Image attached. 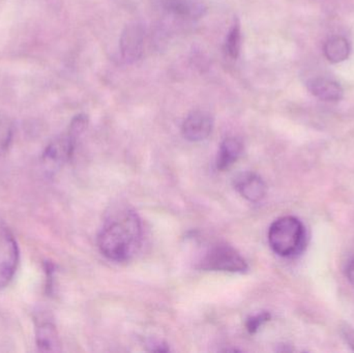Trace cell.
Segmentation results:
<instances>
[{"label":"cell","mask_w":354,"mask_h":353,"mask_svg":"<svg viewBox=\"0 0 354 353\" xmlns=\"http://www.w3.org/2000/svg\"><path fill=\"white\" fill-rule=\"evenodd\" d=\"M349 54H351V45L345 37H332L324 45V55L334 64L344 61L348 58Z\"/></svg>","instance_id":"12"},{"label":"cell","mask_w":354,"mask_h":353,"mask_svg":"<svg viewBox=\"0 0 354 353\" xmlns=\"http://www.w3.org/2000/svg\"><path fill=\"white\" fill-rule=\"evenodd\" d=\"M343 337H344L346 343L351 346V350L354 352V329L353 327H343L342 330Z\"/></svg>","instance_id":"16"},{"label":"cell","mask_w":354,"mask_h":353,"mask_svg":"<svg viewBox=\"0 0 354 353\" xmlns=\"http://www.w3.org/2000/svg\"><path fill=\"white\" fill-rule=\"evenodd\" d=\"M243 151V144L241 139L234 138V137L225 139L218 149L216 168L221 171L228 170L241 157Z\"/></svg>","instance_id":"11"},{"label":"cell","mask_w":354,"mask_h":353,"mask_svg":"<svg viewBox=\"0 0 354 353\" xmlns=\"http://www.w3.org/2000/svg\"><path fill=\"white\" fill-rule=\"evenodd\" d=\"M87 126V117L85 115H78L72 120L68 131L54 139L43 153V160L48 165L53 167L60 166L70 161L74 153L77 141L84 132Z\"/></svg>","instance_id":"3"},{"label":"cell","mask_w":354,"mask_h":353,"mask_svg":"<svg viewBox=\"0 0 354 353\" xmlns=\"http://www.w3.org/2000/svg\"><path fill=\"white\" fill-rule=\"evenodd\" d=\"M141 240L140 219L134 211L124 207L115 209L106 219L97 238V245L104 256L122 263L136 254Z\"/></svg>","instance_id":"1"},{"label":"cell","mask_w":354,"mask_h":353,"mask_svg":"<svg viewBox=\"0 0 354 353\" xmlns=\"http://www.w3.org/2000/svg\"><path fill=\"white\" fill-rule=\"evenodd\" d=\"M212 116L203 111L192 112L183 124V137L192 142L205 140L212 131Z\"/></svg>","instance_id":"6"},{"label":"cell","mask_w":354,"mask_h":353,"mask_svg":"<svg viewBox=\"0 0 354 353\" xmlns=\"http://www.w3.org/2000/svg\"><path fill=\"white\" fill-rule=\"evenodd\" d=\"M19 252L16 238L6 226L0 224V290L10 285L18 267Z\"/></svg>","instance_id":"5"},{"label":"cell","mask_w":354,"mask_h":353,"mask_svg":"<svg viewBox=\"0 0 354 353\" xmlns=\"http://www.w3.org/2000/svg\"><path fill=\"white\" fill-rule=\"evenodd\" d=\"M35 342L41 352H59L60 342L57 330L49 319L41 317L35 329Z\"/></svg>","instance_id":"9"},{"label":"cell","mask_w":354,"mask_h":353,"mask_svg":"<svg viewBox=\"0 0 354 353\" xmlns=\"http://www.w3.org/2000/svg\"><path fill=\"white\" fill-rule=\"evenodd\" d=\"M347 279L354 286V257L347 263L346 269H345Z\"/></svg>","instance_id":"17"},{"label":"cell","mask_w":354,"mask_h":353,"mask_svg":"<svg viewBox=\"0 0 354 353\" xmlns=\"http://www.w3.org/2000/svg\"><path fill=\"white\" fill-rule=\"evenodd\" d=\"M14 137V124L8 116L0 114V157L8 151Z\"/></svg>","instance_id":"13"},{"label":"cell","mask_w":354,"mask_h":353,"mask_svg":"<svg viewBox=\"0 0 354 353\" xmlns=\"http://www.w3.org/2000/svg\"><path fill=\"white\" fill-rule=\"evenodd\" d=\"M241 27L239 23L233 25L231 30L229 31L228 37L226 39V45H225V50L226 53L228 54L229 57L235 59L239 56V51H241Z\"/></svg>","instance_id":"14"},{"label":"cell","mask_w":354,"mask_h":353,"mask_svg":"<svg viewBox=\"0 0 354 353\" xmlns=\"http://www.w3.org/2000/svg\"><path fill=\"white\" fill-rule=\"evenodd\" d=\"M234 184L239 194L250 202H259L266 197V182L257 174L250 172L241 174L237 176Z\"/></svg>","instance_id":"8"},{"label":"cell","mask_w":354,"mask_h":353,"mask_svg":"<svg viewBox=\"0 0 354 353\" xmlns=\"http://www.w3.org/2000/svg\"><path fill=\"white\" fill-rule=\"evenodd\" d=\"M268 242L279 256H297L305 248V226L292 216L280 218L268 230Z\"/></svg>","instance_id":"2"},{"label":"cell","mask_w":354,"mask_h":353,"mask_svg":"<svg viewBox=\"0 0 354 353\" xmlns=\"http://www.w3.org/2000/svg\"><path fill=\"white\" fill-rule=\"evenodd\" d=\"M308 89L314 97L326 102H338L343 97L342 87L328 78H314L308 82Z\"/></svg>","instance_id":"10"},{"label":"cell","mask_w":354,"mask_h":353,"mask_svg":"<svg viewBox=\"0 0 354 353\" xmlns=\"http://www.w3.org/2000/svg\"><path fill=\"white\" fill-rule=\"evenodd\" d=\"M201 267L207 271L243 273L247 271L248 265L232 247L218 245L207 251L202 259Z\"/></svg>","instance_id":"4"},{"label":"cell","mask_w":354,"mask_h":353,"mask_svg":"<svg viewBox=\"0 0 354 353\" xmlns=\"http://www.w3.org/2000/svg\"><path fill=\"white\" fill-rule=\"evenodd\" d=\"M270 314L268 312H262L255 316L250 317L247 321V330L249 333L254 334L264 325L270 321Z\"/></svg>","instance_id":"15"},{"label":"cell","mask_w":354,"mask_h":353,"mask_svg":"<svg viewBox=\"0 0 354 353\" xmlns=\"http://www.w3.org/2000/svg\"><path fill=\"white\" fill-rule=\"evenodd\" d=\"M145 44V31L138 24L129 25L120 37V51L128 62H135L141 57Z\"/></svg>","instance_id":"7"}]
</instances>
